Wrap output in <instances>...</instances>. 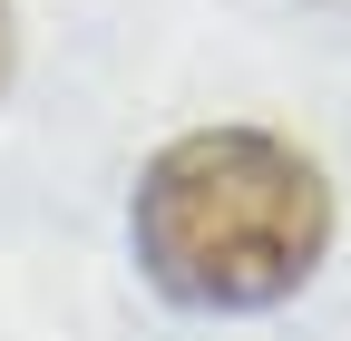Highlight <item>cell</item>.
Returning a JSON list of instances; mask_svg holds the SVG:
<instances>
[{
  "mask_svg": "<svg viewBox=\"0 0 351 341\" xmlns=\"http://www.w3.org/2000/svg\"><path fill=\"white\" fill-rule=\"evenodd\" d=\"M127 244L137 273L186 312H274L332 253V186L263 127H195L147 156Z\"/></svg>",
  "mask_w": 351,
  "mask_h": 341,
  "instance_id": "obj_1",
  "label": "cell"
},
{
  "mask_svg": "<svg viewBox=\"0 0 351 341\" xmlns=\"http://www.w3.org/2000/svg\"><path fill=\"white\" fill-rule=\"evenodd\" d=\"M10 68H20V29H10V0H0V88H10Z\"/></svg>",
  "mask_w": 351,
  "mask_h": 341,
  "instance_id": "obj_2",
  "label": "cell"
}]
</instances>
